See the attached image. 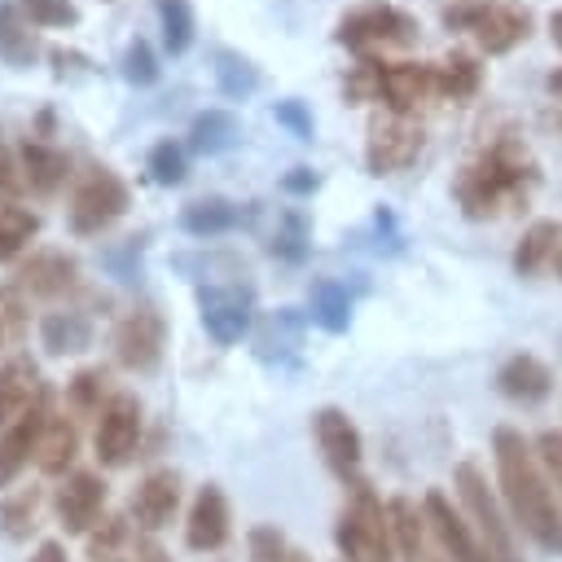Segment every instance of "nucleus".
<instances>
[{"label": "nucleus", "instance_id": "obj_31", "mask_svg": "<svg viewBox=\"0 0 562 562\" xmlns=\"http://www.w3.org/2000/svg\"><path fill=\"white\" fill-rule=\"evenodd\" d=\"M307 303H312V321H316L321 329H329V334H342V329H347V321H351V294H347L342 281L316 277Z\"/></svg>", "mask_w": 562, "mask_h": 562}, {"label": "nucleus", "instance_id": "obj_1", "mask_svg": "<svg viewBox=\"0 0 562 562\" xmlns=\"http://www.w3.org/2000/svg\"><path fill=\"white\" fill-rule=\"evenodd\" d=\"M536 184H540L536 154L518 136L501 132L479 154H470L461 162V171L452 176V198L465 220H496V215L522 206Z\"/></svg>", "mask_w": 562, "mask_h": 562}, {"label": "nucleus", "instance_id": "obj_9", "mask_svg": "<svg viewBox=\"0 0 562 562\" xmlns=\"http://www.w3.org/2000/svg\"><path fill=\"white\" fill-rule=\"evenodd\" d=\"M198 312L206 334L220 347H233L246 329H250V312H255V294L241 281H202L198 285Z\"/></svg>", "mask_w": 562, "mask_h": 562}, {"label": "nucleus", "instance_id": "obj_41", "mask_svg": "<svg viewBox=\"0 0 562 562\" xmlns=\"http://www.w3.org/2000/svg\"><path fill=\"white\" fill-rule=\"evenodd\" d=\"M531 448H536V461H540L544 479H549L553 492L562 496V430H540Z\"/></svg>", "mask_w": 562, "mask_h": 562}, {"label": "nucleus", "instance_id": "obj_12", "mask_svg": "<svg viewBox=\"0 0 562 562\" xmlns=\"http://www.w3.org/2000/svg\"><path fill=\"white\" fill-rule=\"evenodd\" d=\"M140 443V400L119 391L105 400V408L97 413V435H92V448H97V461L101 465H127L132 452Z\"/></svg>", "mask_w": 562, "mask_h": 562}, {"label": "nucleus", "instance_id": "obj_25", "mask_svg": "<svg viewBox=\"0 0 562 562\" xmlns=\"http://www.w3.org/2000/svg\"><path fill=\"white\" fill-rule=\"evenodd\" d=\"M40 342L48 356H79L92 347V321L75 307H57L40 321Z\"/></svg>", "mask_w": 562, "mask_h": 562}, {"label": "nucleus", "instance_id": "obj_17", "mask_svg": "<svg viewBox=\"0 0 562 562\" xmlns=\"http://www.w3.org/2000/svg\"><path fill=\"white\" fill-rule=\"evenodd\" d=\"M75 285H79V259L66 250H35L18 268V290L31 299H61Z\"/></svg>", "mask_w": 562, "mask_h": 562}, {"label": "nucleus", "instance_id": "obj_22", "mask_svg": "<svg viewBox=\"0 0 562 562\" xmlns=\"http://www.w3.org/2000/svg\"><path fill=\"white\" fill-rule=\"evenodd\" d=\"M483 57L470 48H452L435 61V92L448 101H474L483 92Z\"/></svg>", "mask_w": 562, "mask_h": 562}, {"label": "nucleus", "instance_id": "obj_23", "mask_svg": "<svg viewBox=\"0 0 562 562\" xmlns=\"http://www.w3.org/2000/svg\"><path fill=\"white\" fill-rule=\"evenodd\" d=\"M40 391H44V386H40L35 364H31L26 356L4 360V364H0V430L13 426V422L35 404Z\"/></svg>", "mask_w": 562, "mask_h": 562}, {"label": "nucleus", "instance_id": "obj_53", "mask_svg": "<svg viewBox=\"0 0 562 562\" xmlns=\"http://www.w3.org/2000/svg\"><path fill=\"white\" fill-rule=\"evenodd\" d=\"M290 562H303V558H299V553H294V558H290Z\"/></svg>", "mask_w": 562, "mask_h": 562}, {"label": "nucleus", "instance_id": "obj_49", "mask_svg": "<svg viewBox=\"0 0 562 562\" xmlns=\"http://www.w3.org/2000/svg\"><path fill=\"white\" fill-rule=\"evenodd\" d=\"M136 562H171V558H167L154 540H140V544H136Z\"/></svg>", "mask_w": 562, "mask_h": 562}, {"label": "nucleus", "instance_id": "obj_52", "mask_svg": "<svg viewBox=\"0 0 562 562\" xmlns=\"http://www.w3.org/2000/svg\"><path fill=\"white\" fill-rule=\"evenodd\" d=\"M553 272H558V281H562V250H558V259H553Z\"/></svg>", "mask_w": 562, "mask_h": 562}, {"label": "nucleus", "instance_id": "obj_18", "mask_svg": "<svg viewBox=\"0 0 562 562\" xmlns=\"http://www.w3.org/2000/svg\"><path fill=\"white\" fill-rule=\"evenodd\" d=\"M228 501H224V492H220V483H206L198 496H193V505H189V518H184V544L193 549V553H215V549H224V540H228Z\"/></svg>", "mask_w": 562, "mask_h": 562}, {"label": "nucleus", "instance_id": "obj_24", "mask_svg": "<svg viewBox=\"0 0 562 562\" xmlns=\"http://www.w3.org/2000/svg\"><path fill=\"white\" fill-rule=\"evenodd\" d=\"M558 250H562V220H536L522 228L509 263L518 277H536L540 268H549L558 259Z\"/></svg>", "mask_w": 562, "mask_h": 562}, {"label": "nucleus", "instance_id": "obj_43", "mask_svg": "<svg viewBox=\"0 0 562 562\" xmlns=\"http://www.w3.org/2000/svg\"><path fill=\"white\" fill-rule=\"evenodd\" d=\"M22 189H26V176H22L18 149H9V145L0 140V202H18Z\"/></svg>", "mask_w": 562, "mask_h": 562}, {"label": "nucleus", "instance_id": "obj_7", "mask_svg": "<svg viewBox=\"0 0 562 562\" xmlns=\"http://www.w3.org/2000/svg\"><path fill=\"white\" fill-rule=\"evenodd\" d=\"M334 540H338L347 562H391L395 558V536H391L386 505L369 492V483H360L351 505L338 514Z\"/></svg>", "mask_w": 562, "mask_h": 562}, {"label": "nucleus", "instance_id": "obj_39", "mask_svg": "<svg viewBox=\"0 0 562 562\" xmlns=\"http://www.w3.org/2000/svg\"><path fill=\"white\" fill-rule=\"evenodd\" d=\"M22 13L35 26H79V4L75 0H22Z\"/></svg>", "mask_w": 562, "mask_h": 562}, {"label": "nucleus", "instance_id": "obj_47", "mask_svg": "<svg viewBox=\"0 0 562 562\" xmlns=\"http://www.w3.org/2000/svg\"><path fill=\"white\" fill-rule=\"evenodd\" d=\"M281 189H285V193H294V198H307V193H316V189H321V176H316L312 167H290V171L281 176Z\"/></svg>", "mask_w": 562, "mask_h": 562}, {"label": "nucleus", "instance_id": "obj_29", "mask_svg": "<svg viewBox=\"0 0 562 562\" xmlns=\"http://www.w3.org/2000/svg\"><path fill=\"white\" fill-rule=\"evenodd\" d=\"M75 457H79V426H75L66 413L48 417V426H44V435H40V452H35L40 470H44V474H66Z\"/></svg>", "mask_w": 562, "mask_h": 562}, {"label": "nucleus", "instance_id": "obj_20", "mask_svg": "<svg viewBox=\"0 0 562 562\" xmlns=\"http://www.w3.org/2000/svg\"><path fill=\"white\" fill-rule=\"evenodd\" d=\"M496 391L505 400H514V404H540L553 391V369L540 356H531V351H514L496 369Z\"/></svg>", "mask_w": 562, "mask_h": 562}, {"label": "nucleus", "instance_id": "obj_40", "mask_svg": "<svg viewBox=\"0 0 562 562\" xmlns=\"http://www.w3.org/2000/svg\"><path fill=\"white\" fill-rule=\"evenodd\" d=\"M272 119H277L294 140H312V136H316V119H312V110H307L299 97L277 101V105H272Z\"/></svg>", "mask_w": 562, "mask_h": 562}, {"label": "nucleus", "instance_id": "obj_36", "mask_svg": "<svg viewBox=\"0 0 562 562\" xmlns=\"http://www.w3.org/2000/svg\"><path fill=\"white\" fill-rule=\"evenodd\" d=\"M145 176H149L154 184H162V189H176V184L189 176V154H184V145L171 140V136H162V140L149 149V158H145Z\"/></svg>", "mask_w": 562, "mask_h": 562}, {"label": "nucleus", "instance_id": "obj_6", "mask_svg": "<svg viewBox=\"0 0 562 562\" xmlns=\"http://www.w3.org/2000/svg\"><path fill=\"white\" fill-rule=\"evenodd\" d=\"M132 206V189L114 167H88L70 193L66 206V224L75 237H97L105 233L114 220H123Z\"/></svg>", "mask_w": 562, "mask_h": 562}, {"label": "nucleus", "instance_id": "obj_14", "mask_svg": "<svg viewBox=\"0 0 562 562\" xmlns=\"http://www.w3.org/2000/svg\"><path fill=\"white\" fill-rule=\"evenodd\" d=\"M53 509H57V522L70 531V536H88L105 509V479L97 470H75L61 479L57 496H53Z\"/></svg>", "mask_w": 562, "mask_h": 562}, {"label": "nucleus", "instance_id": "obj_45", "mask_svg": "<svg viewBox=\"0 0 562 562\" xmlns=\"http://www.w3.org/2000/svg\"><path fill=\"white\" fill-rule=\"evenodd\" d=\"M22 316H26L22 290H0V347L22 329Z\"/></svg>", "mask_w": 562, "mask_h": 562}, {"label": "nucleus", "instance_id": "obj_16", "mask_svg": "<svg viewBox=\"0 0 562 562\" xmlns=\"http://www.w3.org/2000/svg\"><path fill=\"white\" fill-rule=\"evenodd\" d=\"M422 514H426V527L435 531L439 549L448 553V562H492L487 549H483V540H474L470 522L452 509V501H448L443 492H426Z\"/></svg>", "mask_w": 562, "mask_h": 562}, {"label": "nucleus", "instance_id": "obj_38", "mask_svg": "<svg viewBox=\"0 0 562 562\" xmlns=\"http://www.w3.org/2000/svg\"><path fill=\"white\" fill-rule=\"evenodd\" d=\"M119 70H123V79H127L132 88H149V83H158V57H154V48H149L140 35L123 48Z\"/></svg>", "mask_w": 562, "mask_h": 562}, {"label": "nucleus", "instance_id": "obj_30", "mask_svg": "<svg viewBox=\"0 0 562 562\" xmlns=\"http://www.w3.org/2000/svg\"><path fill=\"white\" fill-rule=\"evenodd\" d=\"M215 66V88L228 97V101H250L255 92H259V66L246 57V53H237V48H215V57H211Z\"/></svg>", "mask_w": 562, "mask_h": 562}, {"label": "nucleus", "instance_id": "obj_44", "mask_svg": "<svg viewBox=\"0 0 562 562\" xmlns=\"http://www.w3.org/2000/svg\"><path fill=\"white\" fill-rule=\"evenodd\" d=\"M123 518H105L97 531H88V558H114V549H119V540H123Z\"/></svg>", "mask_w": 562, "mask_h": 562}, {"label": "nucleus", "instance_id": "obj_11", "mask_svg": "<svg viewBox=\"0 0 562 562\" xmlns=\"http://www.w3.org/2000/svg\"><path fill=\"white\" fill-rule=\"evenodd\" d=\"M312 435H316V448H321L325 465H329L342 483L360 487V483H364V479H360V465H364V439H360L356 422H351L342 408L325 404V408L312 413Z\"/></svg>", "mask_w": 562, "mask_h": 562}, {"label": "nucleus", "instance_id": "obj_3", "mask_svg": "<svg viewBox=\"0 0 562 562\" xmlns=\"http://www.w3.org/2000/svg\"><path fill=\"white\" fill-rule=\"evenodd\" d=\"M443 26L465 31L474 40L479 57H505L531 40L536 18L518 0H452L443 9Z\"/></svg>", "mask_w": 562, "mask_h": 562}, {"label": "nucleus", "instance_id": "obj_33", "mask_svg": "<svg viewBox=\"0 0 562 562\" xmlns=\"http://www.w3.org/2000/svg\"><path fill=\"white\" fill-rule=\"evenodd\" d=\"M40 233V215L31 206H18V202H4L0 206V263H13Z\"/></svg>", "mask_w": 562, "mask_h": 562}, {"label": "nucleus", "instance_id": "obj_50", "mask_svg": "<svg viewBox=\"0 0 562 562\" xmlns=\"http://www.w3.org/2000/svg\"><path fill=\"white\" fill-rule=\"evenodd\" d=\"M549 40L562 48V9H558V13H549Z\"/></svg>", "mask_w": 562, "mask_h": 562}, {"label": "nucleus", "instance_id": "obj_19", "mask_svg": "<svg viewBox=\"0 0 562 562\" xmlns=\"http://www.w3.org/2000/svg\"><path fill=\"white\" fill-rule=\"evenodd\" d=\"M176 509H180V474L176 470H149L132 492V518L145 531H162Z\"/></svg>", "mask_w": 562, "mask_h": 562}, {"label": "nucleus", "instance_id": "obj_10", "mask_svg": "<svg viewBox=\"0 0 562 562\" xmlns=\"http://www.w3.org/2000/svg\"><path fill=\"white\" fill-rule=\"evenodd\" d=\"M167 347V321L154 303H136L119 325H114V356L132 373H154Z\"/></svg>", "mask_w": 562, "mask_h": 562}, {"label": "nucleus", "instance_id": "obj_26", "mask_svg": "<svg viewBox=\"0 0 562 562\" xmlns=\"http://www.w3.org/2000/svg\"><path fill=\"white\" fill-rule=\"evenodd\" d=\"M237 140H241V123H237V114L224 110V105H211V110L193 114V123H189V149L202 154V158L224 154V149H233Z\"/></svg>", "mask_w": 562, "mask_h": 562}, {"label": "nucleus", "instance_id": "obj_35", "mask_svg": "<svg viewBox=\"0 0 562 562\" xmlns=\"http://www.w3.org/2000/svg\"><path fill=\"white\" fill-rule=\"evenodd\" d=\"M105 369L101 364H88V369H79L70 382H66V404H70V413L75 417H92V413H101L105 408Z\"/></svg>", "mask_w": 562, "mask_h": 562}, {"label": "nucleus", "instance_id": "obj_46", "mask_svg": "<svg viewBox=\"0 0 562 562\" xmlns=\"http://www.w3.org/2000/svg\"><path fill=\"white\" fill-rule=\"evenodd\" d=\"M35 505H40V496H35V492H22L13 505H4V514H0V518H4V527H9L13 536H22V531H26V522L35 518Z\"/></svg>", "mask_w": 562, "mask_h": 562}, {"label": "nucleus", "instance_id": "obj_2", "mask_svg": "<svg viewBox=\"0 0 562 562\" xmlns=\"http://www.w3.org/2000/svg\"><path fill=\"white\" fill-rule=\"evenodd\" d=\"M492 461H496V483L509 505V518L549 553H562V496L544 479L536 448L522 439L514 426L492 430Z\"/></svg>", "mask_w": 562, "mask_h": 562}, {"label": "nucleus", "instance_id": "obj_15", "mask_svg": "<svg viewBox=\"0 0 562 562\" xmlns=\"http://www.w3.org/2000/svg\"><path fill=\"white\" fill-rule=\"evenodd\" d=\"M48 417H53V413H48V391H40L35 404H31L13 426L0 430V487H9V483L26 470V461L40 452V435H44Z\"/></svg>", "mask_w": 562, "mask_h": 562}, {"label": "nucleus", "instance_id": "obj_32", "mask_svg": "<svg viewBox=\"0 0 562 562\" xmlns=\"http://www.w3.org/2000/svg\"><path fill=\"white\" fill-rule=\"evenodd\" d=\"M154 13H158V31H162V48H167V57L189 53L193 31H198L193 4H189V0H154Z\"/></svg>", "mask_w": 562, "mask_h": 562}, {"label": "nucleus", "instance_id": "obj_51", "mask_svg": "<svg viewBox=\"0 0 562 562\" xmlns=\"http://www.w3.org/2000/svg\"><path fill=\"white\" fill-rule=\"evenodd\" d=\"M544 88H549L553 97H562V66H558V70H549V79H544Z\"/></svg>", "mask_w": 562, "mask_h": 562}, {"label": "nucleus", "instance_id": "obj_27", "mask_svg": "<svg viewBox=\"0 0 562 562\" xmlns=\"http://www.w3.org/2000/svg\"><path fill=\"white\" fill-rule=\"evenodd\" d=\"M40 57V35L35 22L22 13V4H0V61L22 70Z\"/></svg>", "mask_w": 562, "mask_h": 562}, {"label": "nucleus", "instance_id": "obj_5", "mask_svg": "<svg viewBox=\"0 0 562 562\" xmlns=\"http://www.w3.org/2000/svg\"><path fill=\"white\" fill-rule=\"evenodd\" d=\"M452 487H457V501H461V509L470 514V522H474V531H479L487 558H492V562H522L518 540H514V527H509L501 501L492 496L483 470H479L474 461H461L457 474H452Z\"/></svg>", "mask_w": 562, "mask_h": 562}, {"label": "nucleus", "instance_id": "obj_13", "mask_svg": "<svg viewBox=\"0 0 562 562\" xmlns=\"http://www.w3.org/2000/svg\"><path fill=\"white\" fill-rule=\"evenodd\" d=\"M435 92V61H382L378 66V105L391 114H417Z\"/></svg>", "mask_w": 562, "mask_h": 562}, {"label": "nucleus", "instance_id": "obj_48", "mask_svg": "<svg viewBox=\"0 0 562 562\" xmlns=\"http://www.w3.org/2000/svg\"><path fill=\"white\" fill-rule=\"evenodd\" d=\"M31 562H66V549H61L57 540H44V544L31 553Z\"/></svg>", "mask_w": 562, "mask_h": 562}, {"label": "nucleus", "instance_id": "obj_37", "mask_svg": "<svg viewBox=\"0 0 562 562\" xmlns=\"http://www.w3.org/2000/svg\"><path fill=\"white\" fill-rule=\"evenodd\" d=\"M307 237H312L307 215H303V211H285V215H281V224H277V233H272V255H281V259L299 263V259L307 255Z\"/></svg>", "mask_w": 562, "mask_h": 562}, {"label": "nucleus", "instance_id": "obj_42", "mask_svg": "<svg viewBox=\"0 0 562 562\" xmlns=\"http://www.w3.org/2000/svg\"><path fill=\"white\" fill-rule=\"evenodd\" d=\"M250 558L255 562H290L294 553H290V544L277 527H255L250 531Z\"/></svg>", "mask_w": 562, "mask_h": 562}, {"label": "nucleus", "instance_id": "obj_34", "mask_svg": "<svg viewBox=\"0 0 562 562\" xmlns=\"http://www.w3.org/2000/svg\"><path fill=\"white\" fill-rule=\"evenodd\" d=\"M386 518H391L395 549H400L408 562H422V544H426L422 527H426V514H417V505H413V501L395 496V501H386Z\"/></svg>", "mask_w": 562, "mask_h": 562}, {"label": "nucleus", "instance_id": "obj_54", "mask_svg": "<svg viewBox=\"0 0 562 562\" xmlns=\"http://www.w3.org/2000/svg\"><path fill=\"white\" fill-rule=\"evenodd\" d=\"M422 562H430V558H422Z\"/></svg>", "mask_w": 562, "mask_h": 562}, {"label": "nucleus", "instance_id": "obj_28", "mask_svg": "<svg viewBox=\"0 0 562 562\" xmlns=\"http://www.w3.org/2000/svg\"><path fill=\"white\" fill-rule=\"evenodd\" d=\"M237 220H241V206L237 202H228V198H198V202H189L184 211H180V228L189 233V237H224L228 228H237Z\"/></svg>", "mask_w": 562, "mask_h": 562}, {"label": "nucleus", "instance_id": "obj_4", "mask_svg": "<svg viewBox=\"0 0 562 562\" xmlns=\"http://www.w3.org/2000/svg\"><path fill=\"white\" fill-rule=\"evenodd\" d=\"M417 18L400 4H386V0H369V4H356L338 18L334 26V44L360 53V57H373V53H386V48H408L417 44Z\"/></svg>", "mask_w": 562, "mask_h": 562}, {"label": "nucleus", "instance_id": "obj_8", "mask_svg": "<svg viewBox=\"0 0 562 562\" xmlns=\"http://www.w3.org/2000/svg\"><path fill=\"white\" fill-rule=\"evenodd\" d=\"M422 123L413 114H391V110H378L369 114V127H364V167L369 176H391V171H404L417 154H422Z\"/></svg>", "mask_w": 562, "mask_h": 562}, {"label": "nucleus", "instance_id": "obj_21", "mask_svg": "<svg viewBox=\"0 0 562 562\" xmlns=\"http://www.w3.org/2000/svg\"><path fill=\"white\" fill-rule=\"evenodd\" d=\"M18 162H22L26 189H31L35 198H53V193L70 180V158H66L57 145L40 140V136H26V140L18 145Z\"/></svg>", "mask_w": 562, "mask_h": 562}]
</instances>
